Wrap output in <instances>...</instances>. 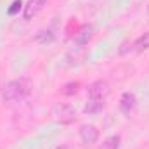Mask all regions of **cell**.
Masks as SVG:
<instances>
[{
    "instance_id": "obj_1",
    "label": "cell",
    "mask_w": 149,
    "mask_h": 149,
    "mask_svg": "<svg viewBox=\"0 0 149 149\" xmlns=\"http://www.w3.org/2000/svg\"><path fill=\"white\" fill-rule=\"evenodd\" d=\"M33 90V80L28 76H21L16 80H10L3 90H2V99L3 102H17L26 99Z\"/></svg>"
},
{
    "instance_id": "obj_2",
    "label": "cell",
    "mask_w": 149,
    "mask_h": 149,
    "mask_svg": "<svg viewBox=\"0 0 149 149\" xmlns=\"http://www.w3.org/2000/svg\"><path fill=\"white\" fill-rule=\"evenodd\" d=\"M50 116L61 125H71L76 121V109L68 102H56L50 109Z\"/></svg>"
},
{
    "instance_id": "obj_3",
    "label": "cell",
    "mask_w": 149,
    "mask_h": 149,
    "mask_svg": "<svg viewBox=\"0 0 149 149\" xmlns=\"http://www.w3.org/2000/svg\"><path fill=\"white\" fill-rule=\"evenodd\" d=\"M109 95V83L106 80H95L88 87V99H97V101H106Z\"/></svg>"
},
{
    "instance_id": "obj_4",
    "label": "cell",
    "mask_w": 149,
    "mask_h": 149,
    "mask_svg": "<svg viewBox=\"0 0 149 149\" xmlns=\"http://www.w3.org/2000/svg\"><path fill=\"white\" fill-rule=\"evenodd\" d=\"M80 139L83 144H95L99 141V128L92 123H83L80 127Z\"/></svg>"
},
{
    "instance_id": "obj_5",
    "label": "cell",
    "mask_w": 149,
    "mask_h": 149,
    "mask_svg": "<svg viewBox=\"0 0 149 149\" xmlns=\"http://www.w3.org/2000/svg\"><path fill=\"white\" fill-rule=\"evenodd\" d=\"M47 0H28L26 5H24V10H23V19L24 21H31L33 17H37L38 14L43 10Z\"/></svg>"
},
{
    "instance_id": "obj_6",
    "label": "cell",
    "mask_w": 149,
    "mask_h": 149,
    "mask_svg": "<svg viewBox=\"0 0 149 149\" xmlns=\"http://www.w3.org/2000/svg\"><path fill=\"white\" fill-rule=\"evenodd\" d=\"M135 106H137V97H135L134 92H125V94H121L118 108H120V111L123 113V114L130 116V114L134 113V109H135Z\"/></svg>"
},
{
    "instance_id": "obj_7",
    "label": "cell",
    "mask_w": 149,
    "mask_h": 149,
    "mask_svg": "<svg viewBox=\"0 0 149 149\" xmlns=\"http://www.w3.org/2000/svg\"><path fill=\"white\" fill-rule=\"evenodd\" d=\"M90 38H92V26H90V24L81 26V28L74 33V42H76L78 45H87V43L90 42Z\"/></svg>"
},
{
    "instance_id": "obj_8",
    "label": "cell",
    "mask_w": 149,
    "mask_h": 149,
    "mask_svg": "<svg viewBox=\"0 0 149 149\" xmlns=\"http://www.w3.org/2000/svg\"><path fill=\"white\" fill-rule=\"evenodd\" d=\"M106 106V101H97V99H87V104L83 108V111L87 114H95V113L102 111Z\"/></svg>"
},
{
    "instance_id": "obj_9",
    "label": "cell",
    "mask_w": 149,
    "mask_h": 149,
    "mask_svg": "<svg viewBox=\"0 0 149 149\" xmlns=\"http://www.w3.org/2000/svg\"><path fill=\"white\" fill-rule=\"evenodd\" d=\"M132 47H134L135 52H144V50H148L149 49V31L144 33V35H141V37L132 43Z\"/></svg>"
},
{
    "instance_id": "obj_10",
    "label": "cell",
    "mask_w": 149,
    "mask_h": 149,
    "mask_svg": "<svg viewBox=\"0 0 149 149\" xmlns=\"http://www.w3.org/2000/svg\"><path fill=\"white\" fill-rule=\"evenodd\" d=\"M120 144H121V137L120 135H111L99 146V149H120Z\"/></svg>"
},
{
    "instance_id": "obj_11",
    "label": "cell",
    "mask_w": 149,
    "mask_h": 149,
    "mask_svg": "<svg viewBox=\"0 0 149 149\" xmlns=\"http://www.w3.org/2000/svg\"><path fill=\"white\" fill-rule=\"evenodd\" d=\"M80 90V81H68L61 87V94L63 95H76Z\"/></svg>"
},
{
    "instance_id": "obj_12",
    "label": "cell",
    "mask_w": 149,
    "mask_h": 149,
    "mask_svg": "<svg viewBox=\"0 0 149 149\" xmlns=\"http://www.w3.org/2000/svg\"><path fill=\"white\" fill-rule=\"evenodd\" d=\"M21 5H23V2H21V0H14V2H12V7H9V10H7V12H9L10 16H14V14L21 9Z\"/></svg>"
},
{
    "instance_id": "obj_13",
    "label": "cell",
    "mask_w": 149,
    "mask_h": 149,
    "mask_svg": "<svg viewBox=\"0 0 149 149\" xmlns=\"http://www.w3.org/2000/svg\"><path fill=\"white\" fill-rule=\"evenodd\" d=\"M57 149H71V148H70L68 144H63V146H59V148H57Z\"/></svg>"
},
{
    "instance_id": "obj_14",
    "label": "cell",
    "mask_w": 149,
    "mask_h": 149,
    "mask_svg": "<svg viewBox=\"0 0 149 149\" xmlns=\"http://www.w3.org/2000/svg\"><path fill=\"white\" fill-rule=\"evenodd\" d=\"M148 14H149V5H148Z\"/></svg>"
}]
</instances>
